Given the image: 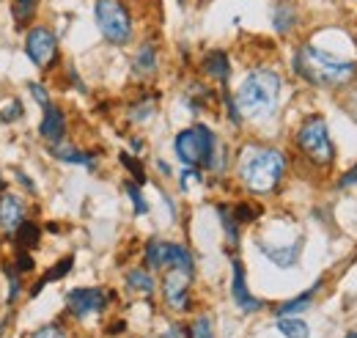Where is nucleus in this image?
Masks as SVG:
<instances>
[{
	"label": "nucleus",
	"mask_w": 357,
	"mask_h": 338,
	"mask_svg": "<svg viewBox=\"0 0 357 338\" xmlns=\"http://www.w3.org/2000/svg\"><path fill=\"white\" fill-rule=\"evenodd\" d=\"M294 143H297L300 154L316 168H330L335 160V146L330 140L327 119L319 113H311L303 119V124L297 127V135H294Z\"/></svg>",
	"instance_id": "obj_5"
},
{
	"label": "nucleus",
	"mask_w": 357,
	"mask_h": 338,
	"mask_svg": "<svg viewBox=\"0 0 357 338\" xmlns=\"http://www.w3.org/2000/svg\"><path fill=\"white\" fill-rule=\"evenodd\" d=\"M124 190H127V196H130V201H132L135 214H137V217H140V214H149V204H146V198H143V190H140V184H135V182H127V184H124Z\"/></svg>",
	"instance_id": "obj_29"
},
{
	"label": "nucleus",
	"mask_w": 357,
	"mask_h": 338,
	"mask_svg": "<svg viewBox=\"0 0 357 338\" xmlns=\"http://www.w3.org/2000/svg\"><path fill=\"white\" fill-rule=\"evenodd\" d=\"M107 305H110V292L99 286H80L66 295V311L75 319H89L93 314H102Z\"/></svg>",
	"instance_id": "obj_9"
},
{
	"label": "nucleus",
	"mask_w": 357,
	"mask_h": 338,
	"mask_svg": "<svg viewBox=\"0 0 357 338\" xmlns=\"http://www.w3.org/2000/svg\"><path fill=\"white\" fill-rule=\"evenodd\" d=\"M130 122L132 124H146V122H151L154 116H157V102L151 99V96H143L140 102H135L132 108H130Z\"/></svg>",
	"instance_id": "obj_23"
},
{
	"label": "nucleus",
	"mask_w": 357,
	"mask_h": 338,
	"mask_svg": "<svg viewBox=\"0 0 357 338\" xmlns=\"http://www.w3.org/2000/svg\"><path fill=\"white\" fill-rule=\"evenodd\" d=\"M119 163H121L124 168L132 173L135 184H146V168H143V163H140L135 154H130V152H121V154H119Z\"/></svg>",
	"instance_id": "obj_26"
},
{
	"label": "nucleus",
	"mask_w": 357,
	"mask_h": 338,
	"mask_svg": "<svg viewBox=\"0 0 357 338\" xmlns=\"http://www.w3.org/2000/svg\"><path fill=\"white\" fill-rule=\"evenodd\" d=\"M157 66H160V55H157V44L154 42H143L135 50L132 58V75L137 80H151L157 75Z\"/></svg>",
	"instance_id": "obj_13"
},
{
	"label": "nucleus",
	"mask_w": 357,
	"mask_h": 338,
	"mask_svg": "<svg viewBox=\"0 0 357 338\" xmlns=\"http://www.w3.org/2000/svg\"><path fill=\"white\" fill-rule=\"evenodd\" d=\"M297 25H300V14H297L294 3H291V0H278L275 8H272V28H275L280 36H289Z\"/></svg>",
	"instance_id": "obj_15"
},
{
	"label": "nucleus",
	"mask_w": 357,
	"mask_h": 338,
	"mask_svg": "<svg viewBox=\"0 0 357 338\" xmlns=\"http://www.w3.org/2000/svg\"><path fill=\"white\" fill-rule=\"evenodd\" d=\"M25 220V204L17 193H0V234L11 237Z\"/></svg>",
	"instance_id": "obj_12"
},
{
	"label": "nucleus",
	"mask_w": 357,
	"mask_h": 338,
	"mask_svg": "<svg viewBox=\"0 0 357 338\" xmlns=\"http://www.w3.org/2000/svg\"><path fill=\"white\" fill-rule=\"evenodd\" d=\"M286 168H289V163L280 149L259 146V143L245 146L236 160V176L242 182V187L253 196L275 193L286 176Z\"/></svg>",
	"instance_id": "obj_1"
},
{
	"label": "nucleus",
	"mask_w": 357,
	"mask_h": 338,
	"mask_svg": "<svg viewBox=\"0 0 357 338\" xmlns=\"http://www.w3.org/2000/svg\"><path fill=\"white\" fill-rule=\"evenodd\" d=\"M321 289V281H316L308 292H303V295H297L294 300H286V302H280L278 308H275V314L278 316H297V314H303V311H308L313 305V297L316 292Z\"/></svg>",
	"instance_id": "obj_19"
},
{
	"label": "nucleus",
	"mask_w": 357,
	"mask_h": 338,
	"mask_svg": "<svg viewBox=\"0 0 357 338\" xmlns=\"http://www.w3.org/2000/svg\"><path fill=\"white\" fill-rule=\"evenodd\" d=\"M231 300L242 314H256L264 308V300L250 295L248 289V278H245V264L239 258L231 261Z\"/></svg>",
	"instance_id": "obj_10"
},
{
	"label": "nucleus",
	"mask_w": 357,
	"mask_h": 338,
	"mask_svg": "<svg viewBox=\"0 0 357 338\" xmlns=\"http://www.w3.org/2000/svg\"><path fill=\"white\" fill-rule=\"evenodd\" d=\"M157 168L162 170L165 176H171V168H168V163H162V160H157Z\"/></svg>",
	"instance_id": "obj_38"
},
{
	"label": "nucleus",
	"mask_w": 357,
	"mask_h": 338,
	"mask_svg": "<svg viewBox=\"0 0 357 338\" xmlns=\"http://www.w3.org/2000/svg\"><path fill=\"white\" fill-rule=\"evenodd\" d=\"M93 20H96V28L107 44L124 47V44L132 42V14L121 0H96L93 3Z\"/></svg>",
	"instance_id": "obj_6"
},
{
	"label": "nucleus",
	"mask_w": 357,
	"mask_h": 338,
	"mask_svg": "<svg viewBox=\"0 0 357 338\" xmlns=\"http://www.w3.org/2000/svg\"><path fill=\"white\" fill-rule=\"evenodd\" d=\"M124 284H127V292H132L137 297H151L157 292V284H154L151 270H143V267L130 270L127 278H124Z\"/></svg>",
	"instance_id": "obj_17"
},
{
	"label": "nucleus",
	"mask_w": 357,
	"mask_h": 338,
	"mask_svg": "<svg viewBox=\"0 0 357 338\" xmlns=\"http://www.w3.org/2000/svg\"><path fill=\"white\" fill-rule=\"evenodd\" d=\"M218 214H220V223H223V231H225V240H228V245H239V223H236V217H234V212L228 204H218Z\"/></svg>",
	"instance_id": "obj_25"
},
{
	"label": "nucleus",
	"mask_w": 357,
	"mask_h": 338,
	"mask_svg": "<svg viewBox=\"0 0 357 338\" xmlns=\"http://www.w3.org/2000/svg\"><path fill=\"white\" fill-rule=\"evenodd\" d=\"M31 338H69V330L61 322H50V325H42L39 330H33Z\"/></svg>",
	"instance_id": "obj_30"
},
{
	"label": "nucleus",
	"mask_w": 357,
	"mask_h": 338,
	"mask_svg": "<svg viewBox=\"0 0 357 338\" xmlns=\"http://www.w3.org/2000/svg\"><path fill=\"white\" fill-rule=\"evenodd\" d=\"M42 110H45V113H42V124H39L42 140H47L50 146L63 143V138H66V132H69V119H66L63 108H58V105L50 102Z\"/></svg>",
	"instance_id": "obj_11"
},
{
	"label": "nucleus",
	"mask_w": 357,
	"mask_h": 338,
	"mask_svg": "<svg viewBox=\"0 0 357 338\" xmlns=\"http://www.w3.org/2000/svg\"><path fill=\"white\" fill-rule=\"evenodd\" d=\"M14 237V245L20 248V251H36L39 248V242H42V228H39V223L36 220H22L20 223V228L11 234Z\"/></svg>",
	"instance_id": "obj_18"
},
{
	"label": "nucleus",
	"mask_w": 357,
	"mask_h": 338,
	"mask_svg": "<svg viewBox=\"0 0 357 338\" xmlns=\"http://www.w3.org/2000/svg\"><path fill=\"white\" fill-rule=\"evenodd\" d=\"M347 338H357V330H352V333H349Z\"/></svg>",
	"instance_id": "obj_40"
},
{
	"label": "nucleus",
	"mask_w": 357,
	"mask_h": 338,
	"mask_svg": "<svg viewBox=\"0 0 357 338\" xmlns=\"http://www.w3.org/2000/svg\"><path fill=\"white\" fill-rule=\"evenodd\" d=\"M201 72H204L209 80H218V83L225 88L228 78H231V61H228L225 50H209V52L204 55V61H201Z\"/></svg>",
	"instance_id": "obj_14"
},
{
	"label": "nucleus",
	"mask_w": 357,
	"mask_h": 338,
	"mask_svg": "<svg viewBox=\"0 0 357 338\" xmlns=\"http://www.w3.org/2000/svg\"><path fill=\"white\" fill-rule=\"evenodd\" d=\"M28 91H31V96L36 99V105H42V108L50 105V94H47V88L42 83H31L28 85Z\"/></svg>",
	"instance_id": "obj_34"
},
{
	"label": "nucleus",
	"mask_w": 357,
	"mask_h": 338,
	"mask_svg": "<svg viewBox=\"0 0 357 338\" xmlns=\"http://www.w3.org/2000/svg\"><path fill=\"white\" fill-rule=\"evenodd\" d=\"M280 88H283V78L275 69L269 66L250 69L234 94L239 116L248 122H269L278 113Z\"/></svg>",
	"instance_id": "obj_2"
},
{
	"label": "nucleus",
	"mask_w": 357,
	"mask_h": 338,
	"mask_svg": "<svg viewBox=\"0 0 357 338\" xmlns=\"http://www.w3.org/2000/svg\"><path fill=\"white\" fill-rule=\"evenodd\" d=\"M14 179H17V182H20V184H22V187H25V193H31V196H33V193H36V184H33V182H31V179H28V173H25V170L14 168Z\"/></svg>",
	"instance_id": "obj_35"
},
{
	"label": "nucleus",
	"mask_w": 357,
	"mask_h": 338,
	"mask_svg": "<svg viewBox=\"0 0 357 338\" xmlns=\"http://www.w3.org/2000/svg\"><path fill=\"white\" fill-rule=\"evenodd\" d=\"M190 338H212V319L206 314H201L192 325H190Z\"/></svg>",
	"instance_id": "obj_32"
},
{
	"label": "nucleus",
	"mask_w": 357,
	"mask_h": 338,
	"mask_svg": "<svg viewBox=\"0 0 357 338\" xmlns=\"http://www.w3.org/2000/svg\"><path fill=\"white\" fill-rule=\"evenodd\" d=\"M174 152L187 168L212 170L215 160H218V152H220V143H218V135L206 124H192V127L181 129L174 138Z\"/></svg>",
	"instance_id": "obj_4"
},
{
	"label": "nucleus",
	"mask_w": 357,
	"mask_h": 338,
	"mask_svg": "<svg viewBox=\"0 0 357 338\" xmlns=\"http://www.w3.org/2000/svg\"><path fill=\"white\" fill-rule=\"evenodd\" d=\"M143 261H146V270H165L168 264V240H149L146 248H143Z\"/></svg>",
	"instance_id": "obj_20"
},
{
	"label": "nucleus",
	"mask_w": 357,
	"mask_h": 338,
	"mask_svg": "<svg viewBox=\"0 0 357 338\" xmlns=\"http://www.w3.org/2000/svg\"><path fill=\"white\" fill-rule=\"evenodd\" d=\"M338 184H341V187H352V184H357V166L352 170H347V173H344V179H341Z\"/></svg>",
	"instance_id": "obj_36"
},
{
	"label": "nucleus",
	"mask_w": 357,
	"mask_h": 338,
	"mask_svg": "<svg viewBox=\"0 0 357 338\" xmlns=\"http://www.w3.org/2000/svg\"><path fill=\"white\" fill-rule=\"evenodd\" d=\"M347 108H349V113H352V119H355V122H357V94H352V99H349V105H347Z\"/></svg>",
	"instance_id": "obj_37"
},
{
	"label": "nucleus",
	"mask_w": 357,
	"mask_h": 338,
	"mask_svg": "<svg viewBox=\"0 0 357 338\" xmlns=\"http://www.w3.org/2000/svg\"><path fill=\"white\" fill-rule=\"evenodd\" d=\"M0 193H6V179H3V173H0Z\"/></svg>",
	"instance_id": "obj_39"
},
{
	"label": "nucleus",
	"mask_w": 357,
	"mask_h": 338,
	"mask_svg": "<svg viewBox=\"0 0 357 338\" xmlns=\"http://www.w3.org/2000/svg\"><path fill=\"white\" fill-rule=\"evenodd\" d=\"M11 267H14L20 275H31V272L36 270L33 251H20V248H17V254H14V258H11Z\"/></svg>",
	"instance_id": "obj_27"
},
{
	"label": "nucleus",
	"mask_w": 357,
	"mask_h": 338,
	"mask_svg": "<svg viewBox=\"0 0 357 338\" xmlns=\"http://www.w3.org/2000/svg\"><path fill=\"white\" fill-rule=\"evenodd\" d=\"M234 212V217H236V223L239 226H248V223H256L259 220V207H253V204H248V201H242V204H236V207H231Z\"/></svg>",
	"instance_id": "obj_28"
},
{
	"label": "nucleus",
	"mask_w": 357,
	"mask_h": 338,
	"mask_svg": "<svg viewBox=\"0 0 357 338\" xmlns=\"http://www.w3.org/2000/svg\"><path fill=\"white\" fill-rule=\"evenodd\" d=\"M192 275L195 272H184V270H165V278H162V297H165V305L176 314H184L192 308Z\"/></svg>",
	"instance_id": "obj_8"
},
{
	"label": "nucleus",
	"mask_w": 357,
	"mask_h": 338,
	"mask_svg": "<svg viewBox=\"0 0 357 338\" xmlns=\"http://www.w3.org/2000/svg\"><path fill=\"white\" fill-rule=\"evenodd\" d=\"M50 157H55V160H61V163H69V166H83V168H89V170L96 168V154H93V152L69 149V146H63V143L50 146Z\"/></svg>",
	"instance_id": "obj_16"
},
{
	"label": "nucleus",
	"mask_w": 357,
	"mask_h": 338,
	"mask_svg": "<svg viewBox=\"0 0 357 338\" xmlns=\"http://www.w3.org/2000/svg\"><path fill=\"white\" fill-rule=\"evenodd\" d=\"M72 264H75V258H72V256L61 258V261H58L55 267H50L45 275H42V278L36 281V286H31V289H28V295H31V297H39L47 284H52V281H61V278H66V275L72 272Z\"/></svg>",
	"instance_id": "obj_21"
},
{
	"label": "nucleus",
	"mask_w": 357,
	"mask_h": 338,
	"mask_svg": "<svg viewBox=\"0 0 357 338\" xmlns=\"http://www.w3.org/2000/svg\"><path fill=\"white\" fill-rule=\"evenodd\" d=\"M278 330L286 338H311V330L297 316H278Z\"/></svg>",
	"instance_id": "obj_24"
},
{
	"label": "nucleus",
	"mask_w": 357,
	"mask_h": 338,
	"mask_svg": "<svg viewBox=\"0 0 357 338\" xmlns=\"http://www.w3.org/2000/svg\"><path fill=\"white\" fill-rule=\"evenodd\" d=\"M22 116H25V110H22V102H20L17 96H14V99H8V105L0 110V119H3V122H8V124H17Z\"/></svg>",
	"instance_id": "obj_31"
},
{
	"label": "nucleus",
	"mask_w": 357,
	"mask_h": 338,
	"mask_svg": "<svg viewBox=\"0 0 357 338\" xmlns=\"http://www.w3.org/2000/svg\"><path fill=\"white\" fill-rule=\"evenodd\" d=\"M39 0H11V17L17 22V28H28L36 17Z\"/></svg>",
	"instance_id": "obj_22"
},
{
	"label": "nucleus",
	"mask_w": 357,
	"mask_h": 338,
	"mask_svg": "<svg viewBox=\"0 0 357 338\" xmlns=\"http://www.w3.org/2000/svg\"><path fill=\"white\" fill-rule=\"evenodd\" d=\"M25 55L39 72H50L52 64L58 61V36H55V31H50L47 25H31L25 31Z\"/></svg>",
	"instance_id": "obj_7"
},
{
	"label": "nucleus",
	"mask_w": 357,
	"mask_h": 338,
	"mask_svg": "<svg viewBox=\"0 0 357 338\" xmlns=\"http://www.w3.org/2000/svg\"><path fill=\"white\" fill-rule=\"evenodd\" d=\"M198 184L201 182V168H184L181 170V179H178V184H181V190H190V184Z\"/></svg>",
	"instance_id": "obj_33"
},
{
	"label": "nucleus",
	"mask_w": 357,
	"mask_h": 338,
	"mask_svg": "<svg viewBox=\"0 0 357 338\" xmlns=\"http://www.w3.org/2000/svg\"><path fill=\"white\" fill-rule=\"evenodd\" d=\"M294 72L313 88H344L355 80L357 64L335 58L333 52H324L313 44H303L294 52Z\"/></svg>",
	"instance_id": "obj_3"
}]
</instances>
